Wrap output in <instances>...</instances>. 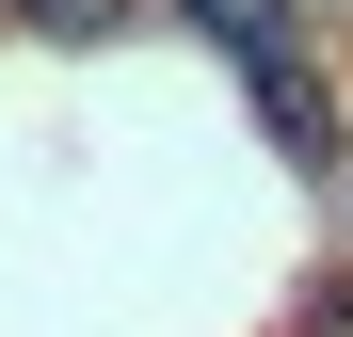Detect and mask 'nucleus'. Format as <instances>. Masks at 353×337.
<instances>
[{
    "instance_id": "nucleus-1",
    "label": "nucleus",
    "mask_w": 353,
    "mask_h": 337,
    "mask_svg": "<svg viewBox=\"0 0 353 337\" xmlns=\"http://www.w3.org/2000/svg\"><path fill=\"white\" fill-rule=\"evenodd\" d=\"M241 81H257V129L305 161V177H337V81L305 65V48H273V65H241Z\"/></svg>"
},
{
    "instance_id": "nucleus-2",
    "label": "nucleus",
    "mask_w": 353,
    "mask_h": 337,
    "mask_svg": "<svg viewBox=\"0 0 353 337\" xmlns=\"http://www.w3.org/2000/svg\"><path fill=\"white\" fill-rule=\"evenodd\" d=\"M176 32L241 48V65H273V48H305V17H289V0H176Z\"/></svg>"
}]
</instances>
